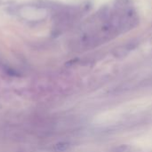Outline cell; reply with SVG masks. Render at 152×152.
Returning a JSON list of instances; mask_svg holds the SVG:
<instances>
[{"instance_id":"cell-1","label":"cell","mask_w":152,"mask_h":152,"mask_svg":"<svg viewBox=\"0 0 152 152\" xmlns=\"http://www.w3.org/2000/svg\"><path fill=\"white\" fill-rule=\"evenodd\" d=\"M71 144L69 142H60L53 145V150L55 152H65L69 150Z\"/></svg>"},{"instance_id":"cell-2","label":"cell","mask_w":152,"mask_h":152,"mask_svg":"<svg viewBox=\"0 0 152 152\" xmlns=\"http://www.w3.org/2000/svg\"><path fill=\"white\" fill-rule=\"evenodd\" d=\"M132 151V148L127 145V144H120L118 146L114 147L110 152H131Z\"/></svg>"}]
</instances>
